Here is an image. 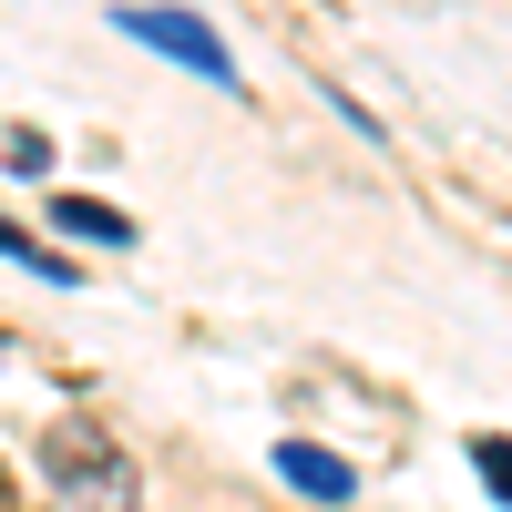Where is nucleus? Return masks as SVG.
Returning a JSON list of instances; mask_svg holds the SVG:
<instances>
[{"instance_id":"39448f33","label":"nucleus","mask_w":512,"mask_h":512,"mask_svg":"<svg viewBox=\"0 0 512 512\" xmlns=\"http://www.w3.org/2000/svg\"><path fill=\"white\" fill-rule=\"evenodd\" d=\"M0 267H31V277H72V256H52V246H41V236H21V226H0Z\"/></svg>"},{"instance_id":"7ed1b4c3","label":"nucleus","mask_w":512,"mask_h":512,"mask_svg":"<svg viewBox=\"0 0 512 512\" xmlns=\"http://www.w3.org/2000/svg\"><path fill=\"white\" fill-rule=\"evenodd\" d=\"M277 472L308 492V502H349V492H359V472H349L338 451H318V441H287V451H277Z\"/></svg>"},{"instance_id":"f03ea898","label":"nucleus","mask_w":512,"mask_h":512,"mask_svg":"<svg viewBox=\"0 0 512 512\" xmlns=\"http://www.w3.org/2000/svg\"><path fill=\"white\" fill-rule=\"evenodd\" d=\"M52 472L72 492H93V502H134V461H123L103 431H72V420H62V431H52Z\"/></svg>"},{"instance_id":"f257e3e1","label":"nucleus","mask_w":512,"mask_h":512,"mask_svg":"<svg viewBox=\"0 0 512 512\" xmlns=\"http://www.w3.org/2000/svg\"><path fill=\"white\" fill-rule=\"evenodd\" d=\"M134 41H154L164 62H185V72H205V82H236V62H226V41L205 31L195 11H154V0H134V11H113Z\"/></svg>"},{"instance_id":"20e7f679","label":"nucleus","mask_w":512,"mask_h":512,"mask_svg":"<svg viewBox=\"0 0 512 512\" xmlns=\"http://www.w3.org/2000/svg\"><path fill=\"white\" fill-rule=\"evenodd\" d=\"M52 226H62V236H93V246H134V216H123V205H103V195H62Z\"/></svg>"},{"instance_id":"423d86ee","label":"nucleus","mask_w":512,"mask_h":512,"mask_svg":"<svg viewBox=\"0 0 512 512\" xmlns=\"http://www.w3.org/2000/svg\"><path fill=\"white\" fill-rule=\"evenodd\" d=\"M472 472L492 482V502H512V441H502V431H482V441H472Z\"/></svg>"}]
</instances>
